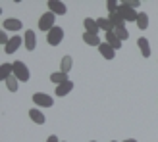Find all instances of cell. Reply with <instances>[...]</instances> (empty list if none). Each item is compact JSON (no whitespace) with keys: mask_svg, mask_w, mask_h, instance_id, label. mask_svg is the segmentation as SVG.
Listing matches in <instances>:
<instances>
[{"mask_svg":"<svg viewBox=\"0 0 158 142\" xmlns=\"http://www.w3.org/2000/svg\"><path fill=\"white\" fill-rule=\"evenodd\" d=\"M129 6L133 8V10H135V8H139V6H141V2H139V0H131V2H129Z\"/></svg>","mask_w":158,"mask_h":142,"instance_id":"27","label":"cell"},{"mask_svg":"<svg viewBox=\"0 0 158 142\" xmlns=\"http://www.w3.org/2000/svg\"><path fill=\"white\" fill-rule=\"evenodd\" d=\"M18 85H19V81H18V79H15L14 75H12V77H8L6 81H4V86H6V89L10 90V92H18Z\"/></svg>","mask_w":158,"mask_h":142,"instance_id":"21","label":"cell"},{"mask_svg":"<svg viewBox=\"0 0 158 142\" xmlns=\"http://www.w3.org/2000/svg\"><path fill=\"white\" fill-rule=\"evenodd\" d=\"M97 23H98V27L104 31V33H110V31H114V25L110 23V19H108V18H98V19H97Z\"/></svg>","mask_w":158,"mask_h":142,"instance_id":"20","label":"cell"},{"mask_svg":"<svg viewBox=\"0 0 158 142\" xmlns=\"http://www.w3.org/2000/svg\"><path fill=\"white\" fill-rule=\"evenodd\" d=\"M137 44H139V50H141V56L143 58H151V44H148V41L145 37L137 38Z\"/></svg>","mask_w":158,"mask_h":142,"instance_id":"15","label":"cell"},{"mask_svg":"<svg viewBox=\"0 0 158 142\" xmlns=\"http://www.w3.org/2000/svg\"><path fill=\"white\" fill-rule=\"evenodd\" d=\"M46 142H60V140H58V136H56V135H50L48 138H46Z\"/></svg>","mask_w":158,"mask_h":142,"instance_id":"28","label":"cell"},{"mask_svg":"<svg viewBox=\"0 0 158 142\" xmlns=\"http://www.w3.org/2000/svg\"><path fill=\"white\" fill-rule=\"evenodd\" d=\"M83 25H85V33H91V35H98L100 27H98L97 19H93V18H85Z\"/></svg>","mask_w":158,"mask_h":142,"instance_id":"12","label":"cell"},{"mask_svg":"<svg viewBox=\"0 0 158 142\" xmlns=\"http://www.w3.org/2000/svg\"><path fill=\"white\" fill-rule=\"evenodd\" d=\"M123 142H137L135 138H127V140H123Z\"/></svg>","mask_w":158,"mask_h":142,"instance_id":"29","label":"cell"},{"mask_svg":"<svg viewBox=\"0 0 158 142\" xmlns=\"http://www.w3.org/2000/svg\"><path fill=\"white\" fill-rule=\"evenodd\" d=\"M83 42L89 44V46H97V48L102 44L100 38H98V35H91V33H83Z\"/></svg>","mask_w":158,"mask_h":142,"instance_id":"19","label":"cell"},{"mask_svg":"<svg viewBox=\"0 0 158 142\" xmlns=\"http://www.w3.org/2000/svg\"><path fill=\"white\" fill-rule=\"evenodd\" d=\"M106 8H108L110 14H116L118 10H120V2H116V0H108V2H106Z\"/></svg>","mask_w":158,"mask_h":142,"instance_id":"25","label":"cell"},{"mask_svg":"<svg viewBox=\"0 0 158 142\" xmlns=\"http://www.w3.org/2000/svg\"><path fill=\"white\" fill-rule=\"evenodd\" d=\"M114 31H116V35L122 38V41H127L129 38V31L125 29V25H118V27H114Z\"/></svg>","mask_w":158,"mask_h":142,"instance_id":"23","label":"cell"},{"mask_svg":"<svg viewBox=\"0 0 158 142\" xmlns=\"http://www.w3.org/2000/svg\"><path fill=\"white\" fill-rule=\"evenodd\" d=\"M112 142H116V140H112Z\"/></svg>","mask_w":158,"mask_h":142,"instance_id":"31","label":"cell"},{"mask_svg":"<svg viewBox=\"0 0 158 142\" xmlns=\"http://www.w3.org/2000/svg\"><path fill=\"white\" fill-rule=\"evenodd\" d=\"M104 41H106L110 46H112L114 50H120V48H122V38L116 35V31H110V33H106Z\"/></svg>","mask_w":158,"mask_h":142,"instance_id":"10","label":"cell"},{"mask_svg":"<svg viewBox=\"0 0 158 142\" xmlns=\"http://www.w3.org/2000/svg\"><path fill=\"white\" fill-rule=\"evenodd\" d=\"M98 52H100V56L104 58V60H114V56H116V50H114L108 42H102V44L98 46Z\"/></svg>","mask_w":158,"mask_h":142,"instance_id":"13","label":"cell"},{"mask_svg":"<svg viewBox=\"0 0 158 142\" xmlns=\"http://www.w3.org/2000/svg\"><path fill=\"white\" fill-rule=\"evenodd\" d=\"M72 90H73V83L68 81V83H64V85H58V86H56V96H58V98H64V96H68Z\"/></svg>","mask_w":158,"mask_h":142,"instance_id":"14","label":"cell"},{"mask_svg":"<svg viewBox=\"0 0 158 142\" xmlns=\"http://www.w3.org/2000/svg\"><path fill=\"white\" fill-rule=\"evenodd\" d=\"M29 117H31V121L37 123V125H44L46 123V117H44V113L39 108H31L29 109Z\"/></svg>","mask_w":158,"mask_h":142,"instance_id":"11","label":"cell"},{"mask_svg":"<svg viewBox=\"0 0 158 142\" xmlns=\"http://www.w3.org/2000/svg\"><path fill=\"white\" fill-rule=\"evenodd\" d=\"M14 77L18 79L19 83H27L29 81V77H31V73H29V67L23 64L21 60H18V61H14Z\"/></svg>","mask_w":158,"mask_h":142,"instance_id":"2","label":"cell"},{"mask_svg":"<svg viewBox=\"0 0 158 142\" xmlns=\"http://www.w3.org/2000/svg\"><path fill=\"white\" fill-rule=\"evenodd\" d=\"M62 41H64V29H62V27L56 25L52 31L46 33V42H48L50 46H58Z\"/></svg>","mask_w":158,"mask_h":142,"instance_id":"4","label":"cell"},{"mask_svg":"<svg viewBox=\"0 0 158 142\" xmlns=\"http://www.w3.org/2000/svg\"><path fill=\"white\" fill-rule=\"evenodd\" d=\"M48 10L54 14V15H64L68 12V6L60 0H48Z\"/></svg>","mask_w":158,"mask_h":142,"instance_id":"7","label":"cell"},{"mask_svg":"<svg viewBox=\"0 0 158 142\" xmlns=\"http://www.w3.org/2000/svg\"><path fill=\"white\" fill-rule=\"evenodd\" d=\"M91 142H97V140H91Z\"/></svg>","mask_w":158,"mask_h":142,"instance_id":"30","label":"cell"},{"mask_svg":"<svg viewBox=\"0 0 158 142\" xmlns=\"http://www.w3.org/2000/svg\"><path fill=\"white\" fill-rule=\"evenodd\" d=\"M21 27H23V23L18 18H8V19L2 21V29L4 31H19Z\"/></svg>","mask_w":158,"mask_h":142,"instance_id":"8","label":"cell"},{"mask_svg":"<svg viewBox=\"0 0 158 142\" xmlns=\"http://www.w3.org/2000/svg\"><path fill=\"white\" fill-rule=\"evenodd\" d=\"M118 14L122 15L123 21H135L137 23V18H139V12L133 10V8L129 6V2H120V10H118Z\"/></svg>","mask_w":158,"mask_h":142,"instance_id":"3","label":"cell"},{"mask_svg":"<svg viewBox=\"0 0 158 142\" xmlns=\"http://www.w3.org/2000/svg\"><path fill=\"white\" fill-rule=\"evenodd\" d=\"M33 102L39 108H52L54 106V98L50 94H44V92H35L33 94Z\"/></svg>","mask_w":158,"mask_h":142,"instance_id":"5","label":"cell"},{"mask_svg":"<svg viewBox=\"0 0 158 142\" xmlns=\"http://www.w3.org/2000/svg\"><path fill=\"white\" fill-rule=\"evenodd\" d=\"M50 81L58 86V85L68 83V81H69V77H68V73H64V71H56V73H52V75H50Z\"/></svg>","mask_w":158,"mask_h":142,"instance_id":"16","label":"cell"},{"mask_svg":"<svg viewBox=\"0 0 158 142\" xmlns=\"http://www.w3.org/2000/svg\"><path fill=\"white\" fill-rule=\"evenodd\" d=\"M72 67H73V58L69 56V54H66V56L62 58V61H60V71H64V73H68V75H69Z\"/></svg>","mask_w":158,"mask_h":142,"instance_id":"17","label":"cell"},{"mask_svg":"<svg viewBox=\"0 0 158 142\" xmlns=\"http://www.w3.org/2000/svg\"><path fill=\"white\" fill-rule=\"evenodd\" d=\"M137 27H139L141 31H145V29L148 27V15H147V12H139V18H137Z\"/></svg>","mask_w":158,"mask_h":142,"instance_id":"22","label":"cell"},{"mask_svg":"<svg viewBox=\"0 0 158 142\" xmlns=\"http://www.w3.org/2000/svg\"><path fill=\"white\" fill-rule=\"evenodd\" d=\"M56 27V15L52 12H46L43 14L41 18H39V31H44V33H48Z\"/></svg>","mask_w":158,"mask_h":142,"instance_id":"1","label":"cell"},{"mask_svg":"<svg viewBox=\"0 0 158 142\" xmlns=\"http://www.w3.org/2000/svg\"><path fill=\"white\" fill-rule=\"evenodd\" d=\"M108 19H110V23H112L114 27H118V25H123V23H125V21L122 19V15L118 14V12H116V14H110V15H108Z\"/></svg>","mask_w":158,"mask_h":142,"instance_id":"24","label":"cell"},{"mask_svg":"<svg viewBox=\"0 0 158 142\" xmlns=\"http://www.w3.org/2000/svg\"><path fill=\"white\" fill-rule=\"evenodd\" d=\"M21 42H23L21 37H12L10 42L4 46V52H6V54H15V52H18V48L21 46Z\"/></svg>","mask_w":158,"mask_h":142,"instance_id":"9","label":"cell"},{"mask_svg":"<svg viewBox=\"0 0 158 142\" xmlns=\"http://www.w3.org/2000/svg\"><path fill=\"white\" fill-rule=\"evenodd\" d=\"M23 44H25V48L29 52H33L37 48V35H35L33 29H27L25 31V35H23Z\"/></svg>","mask_w":158,"mask_h":142,"instance_id":"6","label":"cell"},{"mask_svg":"<svg viewBox=\"0 0 158 142\" xmlns=\"http://www.w3.org/2000/svg\"><path fill=\"white\" fill-rule=\"evenodd\" d=\"M8 42H10V38L6 37V31L2 29V31H0V44H2V46H6Z\"/></svg>","mask_w":158,"mask_h":142,"instance_id":"26","label":"cell"},{"mask_svg":"<svg viewBox=\"0 0 158 142\" xmlns=\"http://www.w3.org/2000/svg\"><path fill=\"white\" fill-rule=\"evenodd\" d=\"M12 75H14V64H2L0 65V81L2 83Z\"/></svg>","mask_w":158,"mask_h":142,"instance_id":"18","label":"cell"}]
</instances>
